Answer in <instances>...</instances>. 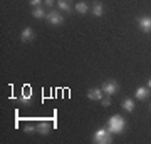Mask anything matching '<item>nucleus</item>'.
<instances>
[{"label":"nucleus","instance_id":"nucleus-13","mask_svg":"<svg viewBox=\"0 0 151 144\" xmlns=\"http://www.w3.org/2000/svg\"><path fill=\"white\" fill-rule=\"evenodd\" d=\"M57 9L60 12H70V0H57Z\"/></svg>","mask_w":151,"mask_h":144},{"label":"nucleus","instance_id":"nucleus-4","mask_svg":"<svg viewBox=\"0 0 151 144\" xmlns=\"http://www.w3.org/2000/svg\"><path fill=\"white\" fill-rule=\"evenodd\" d=\"M45 20L50 24V25H55V27H59L64 24V17H62V14L57 10H50L47 12V17H45Z\"/></svg>","mask_w":151,"mask_h":144},{"label":"nucleus","instance_id":"nucleus-9","mask_svg":"<svg viewBox=\"0 0 151 144\" xmlns=\"http://www.w3.org/2000/svg\"><path fill=\"white\" fill-rule=\"evenodd\" d=\"M34 37H35V34H34V30L30 29V27H25L24 30H22V34H20V40L22 42H32L34 40Z\"/></svg>","mask_w":151,"mask_h":144},{"label":"nucleus","instance_id":"nucleus-3","mask_svg":"<svg viewBox=\"0 0 151 144\" xmlns=\"http://www.w3.org/2000/svg\"><path fill=\"white\" fill-rule=\"evenodd\" d=\"M101 89H103L104 96H114L119 91V84L114 79H109V80H104V84L101 85Z\"/></svg>","mask_w":151,"mask_h":144},{"label":"nucleus","instance_id":"nucleus-21","mask_svg":"<svg viewBox=\"0 0 151 144\" xmlns=\"http://www.w3.org/2000/svg\"><path fill=\"white\" fill-rule=\"evenodd\" d=\"M150 109H151V106H150Z\"/></svg>","mask_w":151,"mask_h":144},{"label":"nucleus","instance_id":"nucleus-20","mask_svg":"<svg viewBox=\"0 0 151 144\" xmlns=\"http://www.w3.org/2000/svg\"><path fill=\"white\" fill-rule=\"evenodd\" d=\"M148 87H150V89H151V77H150V79H148Z\"/></svg>","mask_w":151,"mask_h":144},{"label":"nucleus","instance_id":"nucleus-8","mask_svg":"<svg viewBox=\"0 0 151 144\" xmlns=\"http://www.w3.org/2000/svg\"><path fill=\"white\" fill-rule=\"evenodd\" d=\"M103 97H104L103 89L94 87V89H89V91H87V99H91V101H101Z\"/></svg>","mask_w":151,"mask_h":144},{"label":"nucleus","instance_id":"nucleus-17","mask_svg":"<svg viewBox=\"0 0 151 144\" xmlns=\"http://www.w3.org/2000/svg\"><path fill=\"white\" fill-rule=\"evenodd\" d=\"M24 131H25L27 134H32L34 131H35V126H30V124H27V126L24 128Z\"/></svg>","mask_w":151,"mask_h":144},{"label":"nucleus","instance_id":"nucleus-10","mask_svg":"<svg viewBox=\"0 0 151 144\" xmlns=\"http://www.w3.org/2000/svg\"><path fill=\"white\" fill-rule=\"evenodd\" d=\"M104 14V5L101 2H92V15L94 17H101Z\"/></svg>","mask_w":151,"mask_h":144},{"label":"nucleus","instance_id":"nucleus-11","mask_svg":"<svg viewBox=\"0 0 151 144\" xmlns=\"http://www.w3.org/2000/svg\"><path fill=\"white\" fill-rule=\"evenodd\" d=\"M121 106H123V109L126 112H133L134 111V101H133V99H129V97H126V99H123V101H121Z\"/></svg>","mask_w":151,"mask_h":144},{"label":"nucleus","instance_id":"nucleus-16","mask_svg":"<svg viewBox=\"0 0 151 144\" xmlns=\"http://www.w3.org/2000/svg\"><path fill=\"white\" fill-rule=\"evenodd\" d=\"M101 104H103L104 107H108V106H111V96H106V97H103V99H101Z\"/></svg>","mask_w":151,"mask_h":144},{"label":"nucleus","instance_id":"nucleus-12","mask_svg":"<svg viewBox=\"0 0 151 144\" xmlns=\"http://www.w3.org/2000/svg\"><path fill=\"white\" fill-rule=\"evenodd\" d=\"M35 131H37L39 134L45 136V134L50 133V124H49V123H39L37 126H35Z\"/></svg>","mask_w":151,"mask_h":144},{"label":"nucleus","instance_id":"nucleus-1","mask_svg":"<svg viewBox=\"0 0 151 144\" xmlns=\"http://www.w3.org/2000/svg\"><path fill=\"white\" fill-rule=\"evenodd\" d=\"M106 128L109 129L111 134H121L126 129V119L123 116H119V114H114V116H111L108 119V126Z\"/></svg>","mask_w":151,"mask_h":144},{"label":"nucleus","instance_id":"nucleus-15","mask_svg":"<svg viewBox=\"0 0 151 144\" xmlns=\"http://www.w3.org/2000/svg\"><path fill=\"white\" fill-rule=\"evenodd\" d=\"M74 9H76L77 14H87V4L86 2H77Z\"/></svg>","mask_w":151,"mask_h":144},{"label":"nucleus","instance_id":"nucleus-14","mask_svg":"<svg viewBox=\"0 0 151 144\" xmlns=\"http://www.w3.org/2000/svg\"><path fill=\"white\" fill-rule=\"evenodd\" d=\"M32 15L35 17V19H45L47 17V14L44 12V7H34V10H32Z\"/></svg>","mask_w":151,"mask_h":144},{"label":"nucleus","instance_id":"nucleus-19","mask_svg":"<svg viewBox=\"0 0 151 144\" xmlns=\"http://www.w3.org/2000/svg\"><path fill=\"white\" fill-rule=\"evenodd\" d=\"M44 4H45L47 7H52L55 4V0H44Z\"/></svg>","mask_w":151,"mask_h":144},{"label":"nucleus","instance_id":"nucleus-7","mask_svg":"<svg viewBox=\"0 0 151 144\" xmlns=\"http://www.w3.org/2000/svg\"><path fill=\"white\" fill-rule=\"evenodd\" d=\"M32 89L30 87H24V91H22L20 97H19V102L20 104H30V101H32Z\"/></svg>","mask_w":151,"mask_h":144},{"label":"nucleus","instance_id":"nucleus-5","mask_svg":"<svg viewBox=\"0 0 151 144\" xmlns=\"http://www.w3.org/2000/svg\"><path fill=\"white\" fill-rule=\"evenodd\" d=\"M138 27H139L141 32L151 34V17H150V15L139 17V19H138Z\"/></svg>","mask_w":151,"mask_h":144},{"label":"nucleus","instance_id":"nucleus-6","mask_svg":"<svg viewBox=\"0 0 151 144\" xmlns=\"http://www.w3.org/2000/svg\"><path fill=\"white\" fill-rule=\"evenodd\" d=\"M151 91H150V87L146 85V87H143V85H139L138 89L134 91V97L138 99V101H146L148 97H150Z\"/></svg>","mask_w":151,"mask_h":144},{"label":"nucleus","instance_id":"nucleus-2","mask_svg":"<svg viewBox=\"0 0 151 144\" xmlns=\"http://www.w3.org/2000/svg\"><path fill=\"white\" fill-rule=\"evenodd\" d=\"M92 141L96 144H109L113 143V134L109 133L108 128H99L92 136Z\"/></svg>","mask_w":151,"mask_h":144},{"label":"nucleus","instance_id":"nucleus-18","mask_svg":"<svg viewBox=\"0 0 151 144\" xmlns=\"http://www.w3.org/2000/svg\"><path fill=\"white\" fill-rule=\"evenodd\" d=\"M29 2H30V5L32 7H40L44 4V0H29Z\"/></svg>","mask_w":151,"mask_h":144}]
</instances>
